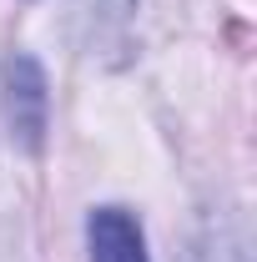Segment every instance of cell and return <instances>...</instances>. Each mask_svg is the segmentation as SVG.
Returning <instances> with one entry per match:
<instances>
[{"mask_svg": "<svg viewBox=\"0 0 257 262\" xmlns=\"http://www.w3.org/2000/svg\"><path fill=\"white\" fill-rule=\"evenodd\" d=\"M86 247H91V262H152L141 222L126 207H96L86 222Z\"/></svg>", "mask_w": 257, "mask_h": 262, "instance_id": "1", "label": "cell"}, {"mask_svg": "<svg viewBox=\"0 0 257 262\" xmlns=\"http://www.w3.org/2000/svg\"><path fill=\"white\" fill-rule=\"evenodd\" d=\"M192 262H247L237 227H232V222H207V232H202V242H197V257Z\"/></svg>", "mask_w": 257, "mask_h": 262, "instance_id": "2", "label": "cell"}, {"mask_svg": "<svg viewBox=\"0 0 257 262\" xmlns=\"http://www.w3.org/2000/svg\"><path fill=\"white\" fill-rule=\"evenodd\" d=\"M81 5H86L96 35H121L126 20H131V10H136V0H81Z\"/></svg>", "mask_w": 257, "mask_h": 262, "instance_id": "3", "label": "cell"}]
</instances>
